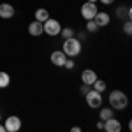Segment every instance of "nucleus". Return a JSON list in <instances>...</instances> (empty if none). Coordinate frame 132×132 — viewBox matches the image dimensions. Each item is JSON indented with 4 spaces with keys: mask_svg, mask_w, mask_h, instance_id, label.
<instances>
[{
    "mask_svg": "<svg viewBox=\"0 0 132 132\" xmlns=\"http://www.w3.org/2000/svg\"><path fill=\"white\" fill-rule=\"evenodd\" d=\"M108 101H109V106L113 109H118V111H122L129 106V97L122 90H113L108 97Z\"/></svg>",
    "mask_w": 132,
    "mask_h": 132,
    "instance_id": "obj_1",
    "label": "nucleus"
},
{
    "mask_svg": "<svg viewBox=\"0 0 132 132\" xmlns=\"http://www.w3.org/2000/svg\"><path fill=\"white\" fill-rule=\"evenodd\" d=\"M63 53H65V56H71V58H74V56H78L79 53H81V41L74 35V37H69V39H63Z\"/></svg>",
    "mask_w": 132,
    "mask_h": 132,
    "instance_id": "obj_2",
    "label": "nucleus"
},
{
    "mask_svg": "<svg viewBox=\"0 0 132 132\" xmlns=\"http://www.w3.org/2000/svg\"><path fill=\"white\" fill-rule=\"evenodd\" d=\"M42 28H44V34H48V35H51V37H56V35H60L62 25H60L58 20L48 18V20L42 23Z\"/></svg>",
    "mask_w": 132,
    "mask_h": 132,
    "instance_id": "obj_3",
    "label": "nucleus"
},
{
    "mask_svg": "<svg viewBox=\"0 0 132 132\" xmlns=\"http://www.w3.org/2000/svg\"><path fill=\"white\" fill-rule=\"evenodd\" d=\"M85 99H86L88 108H92V109H99V108L102 106V93H99V92L93 90V88L85 95Z\"/></svg>",
    "mask_w": 132,
    "mask_h": 132,
    "instance_id": "obj_4",
    "label": "nucleus"
},
{
    "mask_svg": "<svg viewBox=\"0 0 132 132\" xmlns=\"http://www.w3.org/2000/svg\"><path fill=\"white\" fill-rule=\"evenodd\" d=\"M21 118L20 116H16V114H11L9 118H5V123H4V127H5V132H18L21 129Z\"/></svg>",
    "mask_w": 132,
    "mask_h": 132,
    "instance_id": "obj_5",
    "label": "nucleus"
},
{
    "mask_svg": "<svg viewBox=\"0 0 132 132\" xmlns=\"http://www.w3.org/2000/svg\"><path fill=\"white\" fill-rule=\"evenodd\" d=\"M97 5L95 4H92V2H85L81 5V16L85 18V20L88 21V20H93V16L97 14Z\"/></svg>",
    "mask_w": 132,
    "mask_h": 132,
    "instance_id": "obj_6",
    "label": "nucleus"
},
{
    "mask_svg": "<svg viewBox=\"0 0 132 132\" xmlns=\"http://www.w3.org/2000/svg\"><path fill=\"white\" fill-rule=\"evenodd\" d=\"M106 132H120L122 130V123L118 122L114 116L111 118H108V120H104V127H102Z\"/></svg>",
    "mask_w": 132,
    "mask_h": 132,
    "instance_id": "obj_7",
    "label": "nucleus"
},
{
    "mask_svg": "<svg viewBox=\"0 0 132 132\" xmlns=\"http://www.w3.org/2000/svg\"><path fill=\"white\" fill-rule=\"evenodd\" d=\"M50 60H51L53 65H56V67H63V63H65V60H67V56H65V53H63L62 50H56V51L51 53Z\"/></svg>",
    "mask_w": 132,
    "mask_h": 132,
    "instance_id": "obj_8",
    "label": "nucleus"
},
{
    "mask_svg": "<svg viewBox=\"0 0 132 132\" xmlns=\"http://www.w3.org/2000/svg\"><path fill=\"white\" fill-rule=\"evenodd\" d=\"M14 14H16L14 5H11V4H7V2L0 4V18H4V20H11Z\"/></svg>",
    "mask_w": 132,
    "mask_h": 132,
    "instance_id": "obj_9",
    "label": "nucleus"
},
{
    "mask_svg": "<svg viewBox=\"0 0 132 132\" xmlns=\"http://www.w3.org/2000/svg\"><path fill=\"white\" fill-rule=\"evenodd\" d=\"M93 21L97 23V27H99V28H102V27H108V25H109L111 18H109V14H108V12H104V11H97V14L93 16Z\"/></svg>",
    "mask_w": 132,
    "mask_h": 132,
    "instance_id": "obj_10",
    "label": "nucleus"
},
{
    "mask_svg": "<svg viewBox=\"0 0 132 132\" xmlns=\"http://www.w3.org/2000/svg\"><path fill=\"white\" fill-rule=\"evenodd\" d=\"M28 34H30L32 37H39V35H42L44 34V28H42V23L37 20H34L28 25Z\"/></svg>",
    "mask_w": 132,
    "mask_h": 132,
    "instance_id": "obj_11",
    "label": "nucleus"
},
{
    "mask_svg": "<svg viewBox=\"0 0 132 132\" xmlns=\"http://www.w3.org/2000/svg\"><path fill=\"white\" fill-rule=\"evenodd\" d=\"M97 79V72L92 71V69H85V71L81 72V81L85 83V85H93V81Z\"/></svg>",
    "mask_w": 132,
    "mask_h": 132,
    "instance_id": "obj_12",
    "label": "nucleus"
},
{
    "mask_svg": "<svg viewBox=\"0 0 132 132\" xmlns=\"http://www.w3.org/2000/svg\"><path fill=\"white\" fill-rule=\"evenodd\" d=\"M116 16L120 20H130V7L129 5H120L116 9Z\"/></svg>",
    "mask_w": 132,
    "mask_h": 132,
    "instance_id": "obj_13",
    "label": "nucleus"
},
{
    "mask_svg": "<svg viewBox=\"0 0 132 132\" xmlns=\"http://www.w3.org/2000/svg\"><path fill=\"white\" fill-rule=\"evenodd\" d=\"M92 88L97 90L99 93H104V92L108 90V83L104 81V79H99V78H97V79L93 81V85H92Z\"/></svg>",
    "mask_w": 132,
    "mask_h": 132,
    "instance_id": "obj_14",
    "label": "nucleus"
},
{
    "mask_svg": "<svg viewBox=\"0 0 132 132\" xmlns=\"http://www.w3.org/2000/svg\"><path fill=\"white\" fill-rule=\"evenodd\" d=\"M111 116H114V109H113L111 106H109V108H101V111H99V118H101L102 122L108 120V118H111Z\"/></svg>",
    "mask_w": 132,
    "mask_h": 132,
    "instance_id": "obj_15",
    "label": "nucleus"
},
{
    "mask_svg": "<svg viewBox=\"0 0 132 132\" xmlns=\"http://www.w3.org/2000/svg\"><path fill=\"white\" fill-rule=\"evenodd\" d=\"M34 16H35V20H37V21L44 23V21H46L48 18H50V12H48V9L41 7V9H37V11H35V14H34Z\"/></svg>",
    "mask_w": 132,
    "mask_h": 132,
    "instance_id": "obj_16",
    "label": "nucleus"
},
{
    "mask_svg": "<svg viewBox=\"0 0 132 132\" xmlns=\"http://www.w3.org/2000/svg\"><path fill=\"white\" fill-rule=\"evenodd\" d=\"M9 85H11V76L7 72L0 71V88H7Z\"/></svg>",
    "mask_w": 132,
    "mask_h": 132,
    "instance_id": "obj_17",
    "label": "nucleus"
},
{
    "mask_svg": "<svg viewBox=\"0 0 132 132\" xmlns=\"http://www.w3.org/2000/svg\"><path fill=\"white\" fill-rule=\"evenodd\" d=\"M60 35L63 39H69V37H74V35H76V32H74V28H71V27H65V28L60 30Z\"/></svg>",
    "mask_w": 132,
    "mask_h": 132,
    "instance_id": "obj_18",
    "label": "nucleus"
},
{
    "mask_svg": "<svg viewBox=\"0 0 132 132\" xmlns=\"http://www.w3.org/2000/svg\"><path fill=\"white\" fill-rule=\"evenodd\" d=\"M99 30V27H97V23L93 20H88L86 21V32H90V34H95V32Z\"/></svg>",
    "mask_w": 132,
    "mask_h": 132,
    "instance_id": "obj_19",
    "label": "nucleus"
},
{
    "mask_svg": "<svg viewBox=\"0 0 132 132\" xmlns=\"http://www.w3.org/2000/svg\"><path fill=\"white\" fill-rule=\"evenodd\" d=\"M123 34H127V35H130V34H132V23H130V20H125V23H123Z\"/></svg>",
    "mask_w": 132,
    "mask_h": 132,
    "instance_id": "obj_20",
    "label": "nucleus"
},
{
    "mask_svg": "<svg viewBox=\"0 0 132 132\" xmlns=\"http://www.w3.org/2000/svg\"><path fill=\"white\" fill-rule=\"evenodd\" d=\"M74 65H76V63H74V60H72V58H67V60H65V63H63V67H65V69H69V71H72V69H74Z\"/></svg>",
    "mask_w": 132,
    "mask_h": 132,
    "instance_id": "obj_21",
    "label": "nucleus"
},
{
    "mask_svg": "<svg viewBox=\"0 0 132 132\" xmlns=\"http://www.w3.org/2000/svg\"><path fill=\"white\" fill-rule=\"evenodd\" d=\"M90 90H92V86H90V85H85V83H83V85H81V88H79V93H81V95H86V93H88Z\"/></svg>",
    "mask_w": 132,
    "mask_h": 132,
    "instance_id": "obj_22",
    "label": "nucleus"
},
{
    "mask_svg": "<svg viewBox=\"0 0 132 132\" xmlns=\"http://www.w3.org/2000/svg\"><path fill=\"white\" fill-rule=\"evenodd\" d=\"M99 2H102L104 5H111V4L114 2V0H99Z\"/></svg>",
    "mask_w": 132,
    "mask_h": 132,
    "instance_id": "obj_23",
    "label": "nucleus"
},
{
    "mask_svg": "<svg viewBox=\"0 0 132 132\" xmlns=\"http://www.w3.org/2000/svg\"><path fill=\"white\" fill-rule=\"evenodd\" d=\"M85 37H86V34H85V32H79V34H78V39H79V41H83Z\"/></svg>",
    "mask_w": 132,
    "mask_h": 132,
    "instance_id": "obj_24",
    "label": "nucleus"
},
{
    "mask_svg": "<svg viewBox=\"0 0 132 132\" xmlns=\"http://www.w3.org/2000/svg\"><path fill=\"white\" fill-rule=\"evenodd\" d=\"M95 127H97V129H102V127H104V122H102V120H99V122H97V125H95Z\"/></svg>",
    "mask_w": 132,
    "mask_h": 132,
    "instance_id": "obj_25",
    "label": "nucleus"
},
{
    "mask_svg": "<svg viewBox=\"0 0 132 132\" xmlns=\"http://www.w3.org/2000/svg\"><path fill=\"white\" fill-rule=\"evenodd\" d=\"M71 130H72V132H81V127H72Z\"/></svg>",
    "mask_w": 132,
    "mask_h": 132,
    "instance_id": "obj_26",
    "label": "nucleus"
},
{
    "mask_svg": "<svg viewBox=\"0 0 132 132\" xmlns=\"http://www.w3.org/2000/svg\"><path fill=\"white\" fill-rule=\"evenodd\" d=\"M0 132H5V127H4L2 123H0Z\"/></svg>",
    "mask_w": 132,
    "mask_h": 132,
    "instance_id": "obj_27",
    "label": "nucleus"
},
{
    "mask_svg": "<svg viewBox=\"0 0 132 132\" xmlns=\"http://www.w3.org/2000/svg\"><path fill=\"white\" fill-rule=\"evenodd\" d=\"M86 2H92V4H97L99 0H86Z\"/></svg>",
    "mask_w": 132,
    "mask_h": 132,
    "instance_id": "obj_28",
    "label": "nucleus"
},
{
    "mask_svg": "<svg viewBox=\"0 0 132 132\" xmlns=\"http://www.w3.org/2000/svg\"><path fill=\"white\" fill-rule=\"evenodd\" d=\"M0 120H2V114H0Z\"/></svg>",
    "mask_w": 132,
    "mask_h": 132,
    "instance_id": "obj_29",
    "label": "nucleus"
}]
</instances>
